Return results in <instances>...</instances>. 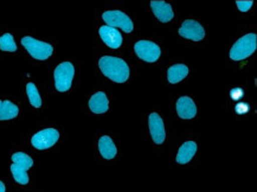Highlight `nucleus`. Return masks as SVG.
<instances>
[{
  "mask_svg": "<svg viewBox=\"0 0 257 192\" xmlns=\"http://www.w3.org/2000/svg\"><path fill=\"white\" fill-rule=\"evenodd\" d=\"M98 67L105 77L116 83H124L130 77V67L123 59L114 56H103L98 61Z\"/></svg>",
  "mask_w": 257,
  "mask_h": 192,
  "instance_id": "obj_1",
  "label": "nucleus"
},
{
  "mask_svg": "<svg viewBox=\"0 0 257 192\" xmlns=\"http://www.w3.org/2000/svg\"><path fill=\"white\" fill-rule=\"evenodd\" d=\"M13 164L11 165V172L15 180L21 185H26L29 183L28 170L32 167L34 160L32 158L23 152H17L12 155Z\"/></svg>",
  "mask_w": 257,
  "mask_h": 192,
  "instance_id": "obj_2",
  "label": "nucleus"
},
{
  "mask_svg": "<svg viewBox=\"0 0 257 192\" xmlns=\"http://www.w3.org/2000/svg\"><path fill=\"white\" fill-rule=\"evenodd\" d=\"M257 49V36L248 34L240 37L230 50V58L232 61H243L251 56Z\"/></svg>",
  "mask_w": 257,
  "mask_h": 192,
  "instance_id": "obj_3",
  "label": "nucleus"
},
{
  "mask_svg": "<svg viewBox=\"0 0 257 192\" xmlns=\"http://www.w3.org/2000/svg\"><path fill=\"white\" fill-rule=\"evenodd\" d=\"M22 44L28 50L30 55L38 61H45L54 54V48L49 43L38 41L30 36H26L22 39Z\"/></svg>",
  "mask_w": 257,
  "mask_h": 192,
  "instance_id": "obj_4",
  "label": "nucleus"
},
{
  "mask_svg": "<svg viewBox=\"0 0 257 192\" xmlns=\"http://www.w3.org/2000/svg\"><path fill=\"white\" fill-rule=\"evenodd\" d=\"M75 75V68L70 62H63L55 69V87L58 91L64 92L71 88Z\"/></svg>",
  "mask_w": 257,
  "mask_h": 192,
  "instance_id": "obj_5",
  "label": "nucleus"
},
{
  "mask_svg": "<svg viewBox=\"0 0 257 192\" xmlns=\"http://www.w3.org/2000/svg\"><path fill=\"white\" fill-rule=\"evenodd\" d=\"M103 21L107 23V26L114 29H121L123 32L131 34L134 30V24L132 19L128 17L126 13L121 11H107L102 15Z\"/></svg>",
  "mask_w": 257,
  "mask_h": 192,
  "instance_id": "obj_6",
  "label": "nucleus"
},
{
  "mask_svg": "<svg viewBox=\"0 0 257 192\" xmlns=\"http://www.w3.org/2000/svg\"><path fill=\"white\" fill-rule=\"evenodd\" d=\"M134 51L138 57L147 63H154L161 55L160 46L151 41H139L134 45Z\"/></svg>",
  "mask_w": 257,
  "mask_h": 192,
  "instance_id": "obj_7",
  "label": "nucleus"
},
{
  "mask_svg": "<svg viewBox=\"0 0 257 192\" xmlns=\"http://www.w3.org/2000/svg\"><path fill=\"white\" fill-rule=\"evenodd\" d=\"M59 139V133L55 128H47L36 133L31 139L32 146L37 150H48L54 146Z\"/></svg>",
  "mask_w": 257,
  "mask_h": 192,
  "instance_id": "obj_8",
  "label": "nucleus"
},
{
  "mask_svg": "<svg viewBox=\"0 0 257 192\" xmlns=\"http://www.w3.org/2000/svg\"><path fill=\"white\" fill-rule=\"evenodd\" d=\"M179 35L185 39H190L193 42H200L205 37V30L198 22L187 19L183 23V25L179 29Z\"/></svg>",
  "mask_w": 257,
  "mask_h": 192,
  "instance_id": "obj_9",
  "label": "nucleus"
},
{
  "mask_svg": "<svg viewBox=\"0 0 257 192\" xmlns=\"http://www.w3.org/2000/svg\"><path fill=\"white\" fill-rule=\"evenodd\" d=\"M148 126H150V132L152 135L154 144L161 145L166 138V131H165V125L161 117L158 113H152L148 118Z\"/></svg>",
  "mask_w": 257,
  "mask_h": 192,
  "instance_id": "obj_10",
  "label": "nucleus"
},
{
  "mask_svg": "<svg viewBox=\"0 0 257 192\" xmlns=\"http://www.w3.org/2000/svg\"><path fill=\"white\" fill-rule=\"evenodd\" d=\"M98 34L104 44L109 46L110 49H118L122 44V35L121 32H118L117 29L103 25L98 30Z\"/></svg>",
  "mask_w": 257,
  "mask_h": 192,
  "instance_id": "obj_11",
  "label": "nucleus"
},
{
  "mask_svg": "<svg viewBox=\"0 0 257 192\" xmlns=\"http://www.w3.org/2000/svg\"><path fill=\"white\" fill-rule=\"evenodd\" d=\"M177 114L184 120H190L197 115V107L192 99L189 96H181L176 105Z\"/></svg>",
  "mask_w": 257,
  "mask_h": 192,
  "instance_id": "obj_12",
  "label": "nucleus"
},
{
  "mask_svg": "<svg viewBox=\"0 0 257 192\" xmlns=\"http://www.w3.org/2000/svg\"><path fill=\"white\" fill-rule=\"evenodd\" d=\"M151 8H152L154 16L161 23H169L174 17L172 6L169 3L164 2V0H152L151 2Z\"/></svg>",
  "mask_w": 257,
  "mask_h": 192,
  "instance_id": "obj_13",
  "label": "nucleus"
},
{
  "mask_svg": "<svg viewBox=\"0 0 257 192\" xmlns=\"http://www.w3.org/2000/svg\"><path fill=\"white\" fill-rule=\"evenodd\" d=\"M89 108L95 114H103L109 109V101L103 91H97L89 100Z\"/></svg>",
  "mask_w": 257,
  "mask_h": 192,
  "instance_id": "obj_14",
  "label": "nucleus"
},
{
  "mask_svg": "<svg viewBox=\"0 0 257 192\" xmlns=\"http://www.w3.org/2000/svg\"><path fill=\"white\" fill-rule=\"evenodd\" d=\"M197 152V144L194 141H186L181 145L177 154L178 164H187L192 160Z\"/></svg>",
  "mask_w": 257,
  "mask_h": 192,
  "instance_id": "obj_15",
  "label": "nucleus"
},
{
  "mask_svg": "<svg viewBox=\"0 0 257 192\" xmlns=\"http://www.w3.org/2000/svg\"><path fill=\"white\" fill-rule=\"evenodd\" d=\"M98 150H100L102 157L104 159H108V160L114 159L117 153L114 141L108 135H103V137L100 138V140H98Z\"/></svg>",
  "mask_w": 257,
  "mask_h": 192,
  "instance_id": "obj_16",
  "label": "nucleus"
},
{
  "mask_svg": "<svg viewBox=\"0 0 257 192\" xmlns=\"http://www.w3.org/2000/svg\"><path fill=\"white\" fill-rule=\"evenodd\" d=\"M189 75V68L185 64H174L167 70V79L170 83L176 84Z\"/></svg>",
  "mask_w": 257,
  "mask_h": 192,
  "instance_id": "obj_17",
  "label": "nucleus"
},
{
  "mask_svg": "<svg viewBox=\"0 0 257 192\" xmlns=\"http://www.w3.org/2000/svg\"><path fill=\"white\" fill-rule=\"evenodd\" d=\"M19 113V109L15 104L11 101H4L0 107V121L11 120L15 119Z\"/></svg>",
  "mask_w": 257,
  "mask_h": 192,
  "instance_id": "obj_18",
  "label": "nucleus"
},
{
  "mask_svg": "<svg viewBox=\"0 0 257 192\" xmlns=\"http://www.w3.org/2000/svg\"><path fill=\"white\" fill-rule=\"evenodd\" d=\"M26 94H28L29 101L30 104H31V106H34L35 108H41L42 99L35 83L30 82V83L26 84Z\"/></svg>",
  "mask_w": 257,
  "mask_h": 192,
  "instance_id": "obj_19",
  "label": "nucleus"
},
{
  "mask_svg": "<svg viewBox=\"0 0 257 192\" xmlns=\"http://www.w3.org/2000/svg\"><path fill=\"white\" fill-rule=\"evenodd\" d=\"M0 50L8 52L17 51V44L11 34H5L0 37Z\"/></svg>",
  "mask_w": 257,
  "mask_h": 192,
  "instance_id": "obj_20",
  "label": "nucleus"
},
{
  "mask_svg": "<svg viewBox=\"0 0 257 192\" xmlns=\"http://www.w3.org/2000/svg\"><path fill=\"white\" fill-rule=\"evenodd\" d=\"M236 4L240 12H248L249 10L252 8L253 2L252 0H248V2H244V0H237Z\"/></svg>",
  "mask_w": 257,
  "mask_h": 192,
  "instance_id": "obj_21",
  "label": "nucleus"
},
{
  "mask_svg": "<svg viewBox=\"0 0 257 192\" xmlns=\"http://www.w3.org/2000/svg\"><path fill=\"white\" fill-rule=\"evenodd\" d=\"M230 95H231V98L233 99V100H239V99L243 96V90L239 88H236V89H233V90H231Z\"/></svg>",
  "mask_w": 257,
  "mask_h": 192,
  "instance_id": "obj_22",
  "label": "nucleus"
},
{
  "mask_svg": "<svg viewBox=\"0 0 257 192\" xmlns=\"http://www.w3.org/2000/svg\"><path fill=\"white\" fill-rule=\"evenodd\" d=\"M0 192H5V185L3 181H0Z\"/></svg>",
  "mask_w": 257,
  "mask_h": 192,
  "instance_id": "obj_23",
  "label": "nucleus"
},
{
  "mask_svg": "<svg viewBox=\"0 0 257 192\" xmlns=\"http://www.w3.org/2000/svg\"><path fill=\"white\" fill-rule=\"evenodd\" d=\"M2 104H3V102H2V101H0V107H2Z\"/></svg>",
  "mask_w": 257,
  "mask_h": 192,
  "instance_id": "obj_24",
  "label": "nucleus"
}]
</instances>
